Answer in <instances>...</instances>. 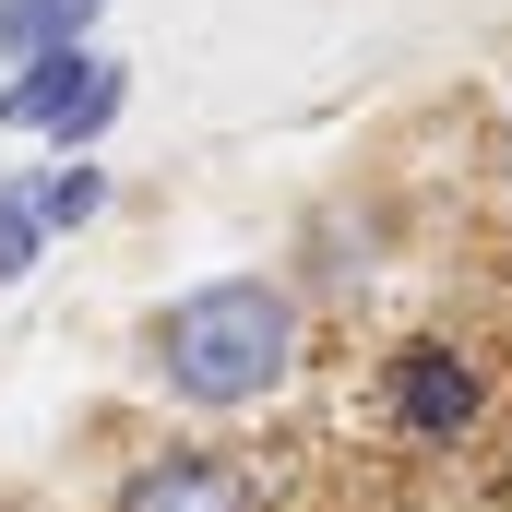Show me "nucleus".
<instances>
[{"label": "nucleus", "instance_id": "obj_5", "mask_svg": "<svg viewBox=\"0 0 512 512\" xmlns=\"http://www.w3.org/2000/svg\"><path fill=\"white\" fill-rule=\"evenodd\" d=\"M108 0H0V72L24 60H60V48H96Z\"/></svg>", "mask_w": 512, "mask_h": 512}, {"label": "nucleus", "instance_id": "obj_1", "mask_svg": "<svg viewBox=\"0 0 512 512\" xmlns=\"http://www.w3.org/2000/svg\"><path fill=\"white\" fill-rule=\"evenodd\" d=\"M310 370V298L286 274H203L143 310V382L179 417H251Z\"/></svg>", "mask_w": 512, "mask_h": 512}, {"label": "nucleus", "instance_id": "obj_6", "mask_svg": "<svg viewBox=\"0 0 512 512\" xmlns=\"http://www.w3.org/2000/svg\"><path fill=\"white\" fill-rule=\"evenodd\" d=\"M24 191H36V227L48 239H72V227L108 215V167L96 155H48V167H24Z\"/></svg>", "mask_w": 512, "mask_h": 512}, {"label": "nucleus", "instance_id": "obj_2", "mask_svg": "<svg viewBox=\"0 0 512 512\" xmlns=\"http://www.w3.org/2000/svg\"><path fill=\"white\" fill-rule=\"evenodd\" d=\"M489 417H501L489 358H477L465 334H441V322L393 334L382 358H370V429H382L393 453H417V465H453V453H477V429H489Z\"/></svg>", "mask_w": 512, "mask_h": 512}, {"label": "nucleus", "instance_id": "obj_3", "mask_svg": "<svg viewBox=\"0 0 512 512\" xmlns=\"http://www.w3.org/2000/svg\"><path fill=\"white\" fill-rule=\"evenodd\" d=\"M131 108V60L120 48H60V60H24L0 72V131L48 143V155H96Z\"/></svg>", "mask_w": 512, "mask_h": 512}, {"label": "nucleus", "instance_id": "obj_4", "mask_svg": "<svg viewBox=\"0 0 512 512\" xmlns=\"http://www.w3.org/2000/svg\"><path fill=\"white\" fill-rule=\"evenodd\" d=\"M108 512H274V477L239 441H155L120 465Z\"/></svg>", "mask_w": 512, "mask_h": 512}, {"label": "nucleus", "instance_id": "obj_7", "mask_svg": "<svg viewBox=\"0 0 512 512\" xmlns=\"http://www.w3.org/2000/svg\"><path fill=\"white\" fill-rule=\"evenodd\" d=\"M48 262V227H36V191H24V167L0 179V286H24Z\"/></svg>", "mask_w": 512, "mask_h": 512}]
</instances>
